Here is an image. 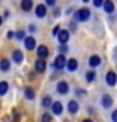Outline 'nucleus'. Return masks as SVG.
Wrapping results in <instances>:
<instances>
[{
	"mask_svg": "<svg viewBox=\"0 0 117 122\" xmlns=\"http://www.w3.org/2000/svg\"><path fill=\"white\" fill-rule=\"evenodd\" d=\"M74 18H76V21H82V22L83 21H88L89 18H90V10L86 9V8H82V9H79L76 12Z\"/></svg>",
	"mask_w": 117,
	"mask_h": 122,
	"instance_id": "nucleus-1",
	"label": "nucleus"
},
{
	"mask_svg": "<svg viewBox=\"0 0 117 122\" xmlns=\"http://www.w3.org/2000/svg\"><path fill=\"white\" fill-rule=\"evenodd\" d=\"M65 66H67V60L64 57V54H59V55L55 58V61H53V67L58 71H62V69H64Z\"/></svg>",
	"mask_w": 117,
	"mask_h": 122,
	"instance_id": "nucleus-2",
	"label": "nucleus"
},
{
	"mask_svg": "<svg viewBox=\"0 0 117 122\" xmlns=\"http://www.w3.org/2000/svg\"><path fill=\"white\" fill-rule=\"evenodd\" d=\"M56 37H58L61 45H65L67 42H68V39H70V31H68V30H59V33H58Z\"/></svg>",
	"mask_w": 117,
	"mask_h": 122,
	"instance_id": "nucleus-3",
	"label": "nucleus"
},
{
	"mask_svg": "<svg viewBox=\"0 0 117 122\" xmlns=\"http://www.w3.org/2000/svg\"><path fill=\"white\" fill-rule=\"evenodd\" d=\"M105 82H107L108 86H114V85L117 83V75H116L113 70H110V71L107 73V76H105Z\"/></svg>",
	"mask_w": 117,
	"mask_h": 122,
	"instance_id": "nucleus-4",
	"label": "nucleus"
},
{
	"mask_svg": "<svg viewBox=\"0 0 117 122\" xmlns=\"http://www.w3.org/2000/svg\"><path fill=\"white\" fill-rule=\"evenodd\" d=\"M24 46H25V49H28V51L36 49V39L33 36H27V37L24 39Z\"/></svg>",
	"mask_w": 117,
	"mask_h": 122,
	"instance_id": "nucleus-5",
	"label": "nucleus"
},
{
	"mask_svg": "<svg viewBox=\"0 0 117 122\" xmlns=\"http://www.w3.org/2000/svg\"><path fill=\"white\" fill-rule=\"evenodd\" d=\"M34 67H36V71H37V73H45V70H46V61H45V58H39L37 61H36Z\"/></svg>",
	"mask_w": 117,
	"mask_h": 122,
	"instance_id": "nucleus-6",
	"label": "nucleus"
},
{
	"mask_svg": "<svg viewBox=\"0 0 117 122\" xmlns=\"http://www.w3.org/2000/svg\"><path fill=\"white\" fill-rule=\"evenodd\" d=\"M51 109H52L53 115H61V113H62V110H64V107H62V104H61V101H53L52 106H51Z\"/></svg>",
	"mask_w": 117,
	"mask_h": 122,
	"instance_id": "nucleus-7",
	"label": "nucleus"
},
{
	"mask_svg": "<svg viewBox=\"0 0 117 122\" xmlns=\"http://www.w3.org/2000/svg\"><path fill=\"white\" fill-rule=\"evenodd\" d=\"M12 60H14V63H16V64H21L22 60H24V54H22V51H19V49L14 51V54H12Z\"/></svg>",
	"mask_w": 117,
	"mask_h": 122,
	"instance_id": "nucleus-8",
	"label": "nucleus"
},
{
	"mask_svg": "<svg viewBox=\"0 0 117 122\" xmlns=\"http://www.w3.org/2000/svg\"><path fill=\"white\" fill-rule=\"evenodd\" d=\"M56 91H58L59 94H67V92H68V83L64 82V81L58 82V85H56Z\"/></svg>",
	"mask_w": 117,
	"mask_h": 122,
	"instance_id": "nucleus-9",
	"label": "nucleus"
},
{
	"mask_svg": "<svg viewBox=\"0 0 117 122\" xmlns=\"http://www.w3.org/2000/svg\"><path fill=\"white\" fill-rule=\"evenodd\" d=\"M34 12H36V16H39V18H43L46 15V6L45 5H37L36 6V9H34Z\"/></svg>",
	"mask_w": 117,
	"mask_h": 122,
	"instance_id": "nucleus-10",
	"label": "nucleus"
},
{
	"mask_svg": "<svg viewBox=\"0 0 117 122\" xmlns=\"http://www.w3.org/2000/svg\"><path fill=\"white\" fill-rule=\"evenodd\" d=\"M113 106V98H111V95H108V94H105L102 97V107L104 109H110Z\"/></svg>",
	"mask_w": 117,
	"mask_h": 122,
	"instance_id": "nucleus-11",
	"label": "nucleus"
},
{
	"mask_svg": "<svg viewBox=\"0 0 117 122\" xmlns=\"http://www.w3.org/2000/svg\"><path fill=\"white\" fill-rule=\"evenodd\" d=\"M104 10L107 12V14H113L114 12V3L111 2V0H104Z\"/></svg>",
	"mask_w": 117,
	"mask_h": 122,
	"instance_id": "nucleus-12",
	"label": "nucleus"
},
{
	"mask_svg": "<svg viewBox=\"0 0 117 122\" xmlns=\"http://www.w3.org/2000/svg\"><path fill=\"white\" fill-rule=\"evenodd\" d=\"M37 55H39V58H46L49 55V49H47L45 45H40L37 48Z\"/></svg>",
	"mask_w": 117,
	"mask_h": 122,
	"instance_id": "nucleus-13",
	"label": "nucleus"
},
{
	"mask_svg": "<svg viewBox=\"0 0 117 122\" xmlns=\"http://www.w3.org/2000/svg\"><path fill=\"white\" fill-rule=\"evenodd\" d=\"M77 67H79L77 60L71 58V60L67 61V69H68V71H76V70H77Z\"/></svg>",
	"mask_w": 117,
	"mask_h": 122,
	"instance_id": "nucleus-14",
	"label": "nucleus"
},
{
	"mask_svg": "<svg viewBox=\"0 0 117 122\" xmlns=\"http://www.w3.org/2000/svg\"><path fill=\"white\" fill-rule=\"evenodd\" d=\"M10 69V61L8 58H2L0 60V70L2 71H9Z\"/></svg>",
	"mask_w": 117,
	"mask_h": 122,
	"instance_id": "nucleus-15",
	"label": "nucleus"
},
{
	"mask_svg": "<svg viewBox=\"0 0 117 122\" xmlns=\"http://www.w3.org/2000/svg\"><path fill=\"white\" fill-rule=\"evenodd\" d=\"M21 9L25 10V12L31 10L33 9V0H22L21 2Z\"/></svg>",
	"mask_w": 117,
	"mask_h": 122,
	"instance_id": "nucleus-16",
	"label": "nucleus"
},
{
	"mask_svg": "<svg viewBox=\"0 0 117 122\" xmlns=\"http://www.w3.org/2000/svg\"><path fill=\"white\" fill-rule=\"evenodd\" d=\"M24 94H25L27 100H34V97H36V92H34V89L31 86H27L25 89H24Z\"/></svg>",
	"mask_w": 117,
	"mask_h": 122,
	"instance_id": "nucleus-17",
	"label": "nucleus"
},
{
	"mask_svg": "<svg viewBox=\"0 0 117 122\" xmlns=\"http://www.w3.org/2000/svg\"><path fill=\"white\" fill-rule=\"evenodd\" d=\"M99 64H101V58L98 57V55H92L89 58V66L90 67H98Z\"/></svg>",
	"mask_w": 117,
	"mask_h": 122,
	"instance_id": "nucleus-18",
	"label": "nucleus"
},
{
	"mask_svg": "<svg viewBox=\"0 0 117 122\" xmlns=\"http://www.w3.org/2000/svg\"><path fill=\"white\" fill-rule=\"evenodd\" d=\"M77 110H79V103L74 101V100H71L68 103V112L70 113H77Z\"/></svg>",
	"mask_w": 117,
	"mask_h": 122,
	"instance_id": "nucleus-19",
	"label": "nucleus"
},
{
	"mask_svg": "<svg viewBox=\"0 0 117 122\" xmlns=\"http://www.w3.org/2000/svg\"><path fill=\"white\" fill-rule=\"evenodd\" d=\"M52 98L51 97H45V98H43V101H42V106L45 107V109H51V106H52Z\"/></svg>",
	"mask_w": 117,
	"mask_h": 122,
	"instance_id": "nucleus-20",
	"label": "nucleus"
},
{
	"mask_svg": "<svg viewBox=\"0 0 117 122\" xmlns=\"http://www.w3.org/2000/svg\"><path fill=\"white\" fill-rule=\"evenodd\" d=\"M8 86H9V85H8V82H0V95H5L6 92H8Z\"/></svg>",
	"mask_w": 117,
	"mask_h": 122,
	"instance_id": "nucleus-21",
	"label": "nucleus"
},
{
	"mask_svg": "<svg viewBox=\"0 0 117 122\" xmlns=\"http://www.w3.org/2000/svg\"><path fill=\"white\" fill-rule=\"evenodd\" d=\"M42 122H52V115L51 113H43L42 115Z\"/></svg>",
	"mask_w": 117,
	"mask_h": 122,
	"instance_id": "nucleus-22",
	"label": "nucleus"
},
{
	"mask_svg": "<svg viewBox=\"0 0 117 122\" xmlns=\"http://www.w3.org/2000/svg\"><path fill=\"white\" fill-rule=\"evenodd\" d=\"M94 79H95V71H88V75H86V81L88 82H94Z\"/></svg>",
	"mask_w": 117,
	"mask_h": 122,
	"instance_id": "nucleus-23",
	"label": "nucleus"
},
{
	"mask_svg": "<svg viewBox=\"0 0 117 122\" xmlns=\"http://www.w3.org/2000/svg\"><path fill=\"white\" fill-rule=\"evenodd\" d=\"M16 39H19V40H22V39H25V31H22V30H21V31H18L16 34Z\"/></svg>",
	"mask_w": 117,
	"mask_h": 122,
	"instance_id": "nucleus-24",
	"label": "nucleus"
},
{
	"mask_svg": "<svg viewBox=\"0 0 117 122\" xmlns=\"http://www.w3.org/2000/svg\"><path fill=\"white\" fill-rule=\"evenodd\" d=\"M59 52H61V54L68 52V46H67V45H61V46H59Z\"/></svg>",
	"mask_w": 117,
	"mask_h": 122,
	"instance_id": "nucleus-25",
	"label": "nucleus"
},
{
	"mask_svg": "<svg viewBox=\"0 0 117 122\" xmlns=\"http://www.w3.org/2000/svg\"><path fill=\"white\" fill-rule=\"evenodd\" d=\"M94 5L96 6V8H99V6L104 5V0H94Z\"/></svg>",
	"mask_w": 117,
	"mask_h": 122,
	"instance_id": "nucleus-26",
	"label": "nucleus"
},
{
	"mask_svg": "<svg viewBox=\"0 0 117 122\" xmlns=\"http://www.w3.org/2000/svg\"><path fill=\"white\" fill-rule=\"evenodd\" d=\"M46 5H49V6H55V5H56V0H46Z\"/></svg>",
	"mask_w": 117,
	"mask_h": 122,
	"instance_id": "nucleus-27",
	"label": "nucleus"
},
{
	"mask_svg": "<svg viewBox=\"0 0 117 122\" xmlns=\"http://www.w3.org/2000/svg\"><path fill=\"white\" fill-rule=\"evenodd\" d=\"M111 119H113V122H117V110H114V112H113Z\"/></svg>",
	"mask_w": 117,
	"mask_h": 122,
	"instance_id": "nucleus-28",
	"label": "nucleus"
},
{
	"mask_svg": "<svg viewBox=\"0 0 117 122\" xmlns=\"http://www.w3.org/2000/svg\"><path fill=\"white\" fill-rule=\"evenodd\" d=\"M59 30H61V28H59V25H56V27H55V28H53V36H58Z\"/></svg>",
	"mask_w": 117,
	"mask_h": 122,
	"instance_id": "nucleus-29",
	"label": "nucleus"
},
{
	"mask_svg": "<svg viewBox=\"0 0 117 122\" xmlns=\"http://www.w3.org/2000/svg\"><path fill=\"white\" fill-rule=\"evenodd\" d=\"M70 30H73V31L76 30V22H70Z\"/></svg>",
	"mask_w": 117,
	"mask_h": 122,
	"instance_id": "nucleus-30",
	"label": "nucleus"
},
{
	"mask_svg": "<svg viewBox=\"0 0 117 122\" xmlns=\"http://www.w3.org/2000/svg\"><path fill=\"white\" fill-rule=\"evenodd\" d=\"M14 36H15V34H14V31H8V37H9V39H12Z\"/></svg>",
	"mask_w": 117,
	"mask_h": 122,
	"instance_id": "nucleus-31",
	"label": "nucleus"
},
{
	"mask_svg": "<svg viewBox=\"0 0 117 122\" xmlns=\"http://www.w3.org/2000/svg\"><path fill=\"white\" fill-rule=\"evenodd\" d=\"M30 31H36V27L34 25H30Z\"/></svg>",
	"mask_w": 117,
	"mask_h": 122,
	"instance_id": "nucleus-32",
	"label": "nucleus"
},
{
	"mask_svg": "<svg viewBox=\"0 0 117 122\" xmlns=\"http://www.w3.org/2000/svg\"><path fill=\"white\" fill-rule=\"evenodd\" d=\"M83 122H94V121H92V119H84Z\"/></svg>",
	"mask_w": 117,
	"mask_h": 122,
	"instance_id": "nucleus-33",
	"label": "nucleus"
},
{
	"mask_svg": "<svg viewBox=\"0 0 117 122\" xmlns=\"http://www.w3.org/2000/svg\"><path fill=\"white\" fill-rule=\"evenodd\" d=\"M2 24H3V18L0 16V25H2Z\"/></svg>",
	"mask_w": 117,
	"mask_h": 122,
	"instance_id": "nucleus-34",
	"label": "nucleus"
},
{
	"mask_svg": "<svg viewBox=\"0 0 117 122\" xmlns=\"http://www.w3.org/2000/svg\"><path fill=\"white\" fill-rule=\"evenodd\" d=\"M83 2H84V3H88V2H89V0H83Z\"/></svg>",
	"mask_w": 117,
	"mask_h": 122,
	"instance_id": "nucleus-35",
	"label": "nucleus"
}]
</instances>
